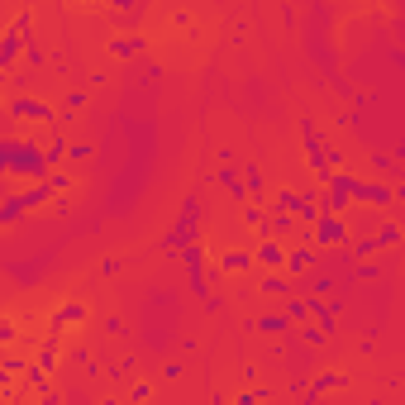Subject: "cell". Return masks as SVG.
Segmentation results:
<instances>
[{
	"label": "cell",
	"instance_id": "cell-1",
	"mask_svg": "<svg viewBox=\"0 0 405 405\" xmlns=\"http://www.w3.org/2000/svg\"><path fill=\"white\" fill-rule=\"evenodd\" d=\"M319 243H343V219H339V214L319 219Z\"/></svg>",
	"mask_w": 405,
	"mask_h": 405
}]
</instances>
